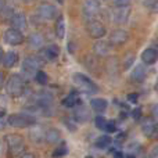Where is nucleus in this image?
<instances>
[{
  "label": "nucleus",
  "mask_w": 158,
  "mask_h": 158,
  "mask_svg": "<svg viewBox=\"0 0 158 158\" xmlns=\"http://www.w3.org/2000/svg\"><path fill=\"white\" fill-rule=\"evenodd\" d=\"M114 10H112V19L117 24H123L128 21L129 14H131V3L129 2H122L118 0L114 2Z\"/></svg>",
  "instance_id": "1"
},
{
  "label": "nucleus",
  "mask_w": 158,
  "mask_h": 158,
  "mask_svg": "<svg viewBox=\"0 0 158 158\" xmlns=\"http://www.w3.org/2000/svg\"><path fill=\"white\" fill-rule=\"evenodd\" d=\"M43 64H44V61L42 57H39V56H29V57H27L24 60V63H22V74L28 79L35 77L36 72L39 71V68H40Z\"/></svg>",
  "instance_id": "2"
},
{
  "label": "nucleus",
  "mask_w": 158,
  "mask_h": 158,
  "mask_svg": "<svg viewBox=\"0 0 158 158\" xmlns=\"http://www.w3.org/2000/svg\"><path fill=\"white\" fill-rule=\"evenodd\" d=\"M7 123L14 128H28L31 125H35L36 119L33 115L27 114V112H17V114H11L7 118Z\"/></svg>",
  "instance_id": "3"
},
{
  "label": "nucleus",
  "mask_w": 158,
  "mask_h": 158,
  "mask_svg": "<svg viewBox=\"0 0 158 158\" xmlns=\"http://www.w3.org/2000/svg\"><path fill=\"white\" fill-rule=\"evenodd\" d=\"M6 90H7V93L11 96V97H19L25 90L24 78H22L21 75H17V74L11 75L7 81V85H6Z\"/></svg>",
  "instance_id": "4"
},
{
  "label": "nucleus",
  "mask_w": 158,
  "mask_h": 158,
  "mask_svg": "<svg viewBox=\"0 0 158 158\" xmlns=\"http://www.w3.org/2000/svg\"><path fill=\"white\" fill-rule=\"evenodd\" d=\"M4 142L7 144L10 154H13V156L21 154L25 150V140L21 135H7L4 137Z\"/></svg>",
  "instance_id": "5"
},
{
  "label": "nucleus",
  "mask_w": 158,
  "mask_h": 158,
  "mask_svg": "<svg viewBox=\"0 0 158 158\" xmlns=\"http://www.w3.org/2000/svg\"><path fill=\"white\" fill-rule=\"evenodd\" d=\"M72 79H74V83L77 85L81 90H83L85 93L97 92V86H96V85L92 82V79L89 77H86V75L81 74V72H77V74H74Z\"/></svg>",
  "instance_id": "6"
},
{
  "label": "nucleus",
  "mask_w": 158,
  "mask_h": 158,
  "mask_svg": "<svg viewBox=\"0 0 158 158\" xmlns=\"http://www.w3.org/2000/svg\"><path fill=\"white\" fill-rule=\"evenodd\" d=\"M100 11V3L94 0H87L83 3V15L87 19V22L94 21V18L98 15Z\"/></svg>",
  "instance_id": "7"
},
{
  "label": "nucleus",
  "mask_w": 158,
  "mask_h": 158,
  "mask_svg": "<svg viewBox=\"0 0 158 158\" xmlns=\"http://www.w3.org/2000/svg\"><path fill=\"white\" fill-rule=\"evenodd\" d=\"M4 42L11 46H18L24 42V35L14 28H8L4 32Z\"/></svg>",
  "instance_id": "8"
},
{
  "label": "nucleus",
  "mask_w": 158,
  "mask_h": 158,
  "mask_svg": "<svg viewBox=\"0 0 158 158\" xmlns=\"http://www.w3.org/2000/svg\"><path fill=\"white\" fill-rule=\"evenodd\" d=\"M87 32L92 38L94 39H100L106 35V27L98 21H90L87 22Z\"/></svg>",
  "instance_id": "9"
},
{
  "label": "nucleus",
  "mask_w": 158,
  "mask_h": 158,
  "mask_svg": "<svg viewBox=\"0 0 158 158\" xmlns=\"http://www.w3.org/2000/svg\"><path fill=\"white\" fill-rule=\"evenodd\" d=\"M38 14L43 19H53L56 17V7L52 4H47V3H43L38 7Z\"/></svg>",
  "instance_id": "10"
},
{
  "label": "nucleus",
  "mask_w": 158,
  "mask_h": 158,
  "mask_svg": "<svg viewBox=\"0 0 158 158\" xmlns=\"http://www.w3.org/2000/svg\"><path fill=\"white\" fill-rule=\"evenodd\" d=\"M128 40V33L126 31L123 29H115L114 32L110 35V43L111 44H115V46H119V44H123L125 42Z\"/></svg>",
  "instance_id": "11"
},
{
  "label": "nucleus",
  "mask_w": 158,
  "mask_h": 158,
  "mask_svg": "<svg viewBox=\"0 0 158 158\" xmlns=\"http://www.w3.org/2000/svg\"><path fill=\"white\" fill-rule=\"evenodd\" d=\"M74 118L78 122L85 123L90 119V111L85 106H78L74 108Z\"/></svg>",
  "instance_id": "12"
},
{
  "label": "nucleus",
  "mask_w": 158,
  "mask_h": 158,
  "mask_svg": "<svg viewBox=\"0 0 158 158\" xmlns=\"http://www.w3.org/2000/svg\"><path fill=\"white\" fill-rule=\"evenodd\" d=\"M147 77V69H146V65H143V64H139V65H136L133 68V71H132L131 74V79L133 82H136V83H140V82H143Z\"/></svg>",
  "instance_id": "13"
},
{
  "label": "nucleus",
  "mask_w": 158,
  "mask_h": 158,
  "mask_svg": "<svg viewBox=\"0 0 158 158\" xmlns=\"http://www.w3.org/2000/svg\"><path fill=\"white\" fill-rule=\"evenodd\" d=\"M11 25H13L14 29L21 31L27 28V17L22 13H17L11 17Z\"/></svg>",
  "instance_id": "14"
},
{
  "label": "nucleus",
  "mask_w": 158,
  "mask_h": 158,
  "mask_svg": "<svg viewBox=\"0 0 158 158\" xmlns=\"http://www.w3.org/2000/svg\"><path fill=\"white\" fill-rule=\"evenodd\" d=\"M28 43H29V47H32V49H40V47H43L44 38L42 33L33 32V33H31L29 38H28Z\"/></svg>",
  "instance_id": "15"
},
{
  "label": "nucleus",
  "mask_w": 158,
  "mask_h": 158,
  "mask_svg": "<svg viewBox=\"0 0 158 158\" xmlns=\"http://www.w3.org/2000/svg\"><path fill=\"white\" fill-rule=\"evenodd\" d=\"M158 58V52L156 49H146L144 52L142 53V60L144 64H148V65H151V64H154L157 61Z\"/></svg>",
  "instance_id": "16"
},
{
  "label": "nucleus",
  "mask_w": 158,
  "mask_h": 158,
  "mask_svg": "<svg viewBox=\"0 0 158 158\" xmlns=\"http://www.w3.org/2000/svg\"><path fill=\"white\" fill-rule=\"evenodd\" d=\"M93 49H94V54L98 56V57H107L110 54V52H111L110 44L106 43V42H97Z\"/></svg>",
  "instance_id": "17"
},
{
  "label": "nucleus",
  "mask_w": 158,
  "mask_h": 158,
  "mask_svg": "<svg viewBox=\"0 0 158 158\" xmlns=\"http://www.w3.org/2000/svg\"><path fill=\"white\" fill-rule=\"evenodd\" d=\"M61 139V133L58 129L56 128H50L47 129V132L44 133V140H46L47 143H50V144H53V143H58Z\"/></svg>",
  "instance_id": "18"
},
{
  "label": "nucleus",
  "mask_w": 158,
  "mask_h": 158,
  "mask_svg": "<svg viewBox=\"0 0 158 158\" xmlns=\"http://www.w3.org/2000/svg\"><path fill=\"white\" fill-rule=\"evenodd\" d=\"M142 131L146 136H153L154 132H156V123H154V121L150 119V118H146L142 122Z\"/></svg>",
  "instance_id": "19"
},
{
  "label": "nucleus",
  "mask_w": 158,
  "mask_h": 158,
  "mask_svg": "<svg viewBox=\"0 0 158 158\" xmlns=\"http://www.w3.org/2000/svg\"><path fill=\"white\" fill-rule=\"evenodd\" d=\"M18 61V54L14 52H8L4 54V58H3V64H4L6 68H13L14 65Z\"/></svg>",
  "instance_id": "20"
},
{
  "label": "nucleus",
  "mask_w": 158,
  "mask_h": 158,
  "mask_svg": "<svg viewBox=\"0 0 158 158\" xmlns=\"http://www.w3.org/2000/svg\"><path fill=\"white\" fill-rule=\"evenodd\" d=\"M58 54H60V50H58V47L56 44H50L43 50V56L47 60H56L58 57Z\"/></svg>",
  "instance_id": "21"
},
{
  "label": "nucleus",
  "mask_w": 158,
  "mask_h": 158,
  "mask_svg": "<svg viewBox=\"0 0 158 158\" xmlns=\"http://www.w3.org/2000/svg\"><path fill=\"white\" fill-rule=\"evenodd\" d=\"M90 106L96 112H104L107 110V101L104 98H93L90 101Z\"/></svg>",
  "instance_id": "22"
},
{
  "label": "nucleus",
  "mask_w": 158,
  "mask_h": 158,
  "mask_svg": "<svg viewBox=\"0 0 158 158\" xmlns=\"http://www.w3.org/2000/svg\"><path fill=\"white\" fill-rule=\"evenodd\" d=\"M56 35L60 39H63L65 35V21L63 17H58L57 22H56Z\"/></svg>",
  "instance_id": "23"
},
{
  "label": "nucleus",
  "mask_w": 158,
  "mask_h": 158,
  "mask_svg": "<svg viewBox=\"0 0 158 158\" xmlns=\"http://www.w3.org/2000/svg\"><path fill=\"white\" fill-rule=\"evenodd\" d=\"M111 137L108 136V135H103V136H100V137H97L96 139V147H98V148H107V147H110V144H111Z\"/></svg>",
  "instance_id": "24"
},
{
  "label": "nucleus",
  "mask_w": 158,
  "mask_h": 158,
  "mask_svg": "<svg viewBox=\"0 0 158 158\" xmlns=\"http://www.w3.org/2000/svg\"><path fill=\"white\" fill-rule=\"evenodd\" d=\"M78 101H79V98H78V94H77V93H71V94H68L65 98H64L63 104H64L65 107H69V108H72V107L75 108V106H77Z\"/></svg>",
  "instance_id": "25"
},
{
  "label": "nucleus",
  "mask_w": 158,
  "mask_h": 158,
  "mask_svg": "<svg viewBox=\"0 0 158 158\" xmlns=\"http://www.w3.org/2000/svg\"><path fill=\"white\" fill-rule=\"evenodd\" d=\"M67 153H68V147H67L65 142H61V144L58 146L54 151H53V157L54 158H61V157L65 156Z\"/></svg>",
  "instance_id": "26"
},
{
  "label": "nucleus",
  "mask_w": 158,
  "mask_h": 158,
  "mask_svg": "<svg viewBox=\"0 0 158 158\" xmlns=\"http://www.w3.org/2000/svg\"><path fill=\"white\" fill-rule=\"evenodd\" d=\"M35 79H36V82H38L39 85H46L47 81H49V78H47V74H46V72H43V71H40V69L36 72Z\"/></svg>",
  "instance_id": "27"
},
{
  "label": "nucleus",
  "mask_w": 158,
  "mask_h": 158,
  "mask_svg": "<svg viewBox=\"0 0 158 158\" xmlns=\"http://www.w3.org/2000/svg\"><path fill=\"white\" fill-rule=\"evenodd\" d=\"M31 136H32V139H33V142H35V143H40L42 140L44 139V135H43V132H42L40 128H39V129H35V131H32Z\"/></svg>",
  "instance_id": "28"
},
{
  "label": "nucleus",
  "mask_w": 158,
  "mask_h": 158,
  "mask_svg": "<svg viewBox=\"0 0 158 158\" xmlns=\"http://www.w3.org/2000/svg\"><path fill=\"white\" fill-rule=\"evenodd\" d=\"M94 123H96V126H97L98 129H103V131H104L106 123H107V119L104 117H96L94 118Z\"/></svg>",
  "instance_id": "29"
},
{
  "label": "nucleus",
  "mask_w": 158,
  "mask_h": 158,
  "mask_svg": "<svg viewBox=\"0 0 158 158\" xmlns=\"http://www.w3.org/2000/svg\"><path fill=\"white\" fill-rule=\"evenodd\" d=\"M115 129H117V126H115V122H114V121H107L104 131L108 132V133H114Z\"/></svg>",
  "instance_id": "30"
},
{
  "label": "nucleus",
  "mask_w": 158,
  "mask_h": 158,
  "mask_svg": "<svg viewBox=\"0 0 158 158\" xmlns=\"http://www.w3.org/2000/svg\"><path fill=\"white\" fill-rule=\"evenodd\" d=\"M133 61H135V56L133 54H129V57H125V61H123V68L128 69L129 67L133 64Z\"/></svg>",
  "instance_id": "31"
},
{
  "label": "nucleus",
  "mask_w": 158,
  "mask_h": 158,
  "mask_svg": "<svg viewBox=\"0 0 158 158\" xmlns=\"http://www.w3.org/2000/svg\"><path fill=\"white\" fill-rule=\"evenodd\" d=\"M144 6L147 8H151V11H156L158 7V3L157 2H144Z\"/></svg>",
  "instance_id": "32"
},
{
  "label": "nucleus",
  "mask_w": 158,
  "mask_h": 158,
  "mask_svg": "<svg viewBox=\"0 0 158 158\" xmlns=\"http://www.w3.org/2000/svg\"><path fill=\"white\" fill-rule=\"evenodd\" d=\"M132 117H133V119L139 121L140 117H142V110H140V108H135L133 112H132Z\"/></svg>",
  "instance_id": "33"
},
{
  "label": "nucleus",
  "mask_w": 158,
  "mask_h": 158,
  "mask_svg": "<svg viewBox=\"0 0 158 158\" xmlns=\"http://www.w3.org/2000/svg\"><path fill=\"white\" fill-rule=\"evenodd\" d=\"M137 97H139L137 93H131V94H128V101H131V103H136Z\"/></svg>",
  "instance_id": "34"
},
{
  "label": "nucleus",
  "mask_w": 158,
  "mask_h": 158,
  "mask_svg": "<svg viewBox=\"0 0 158 158\" xmlns=\"http://www.w3.org/2000/svg\"><path fill=\"white\" fill-rule=\"evenodd\" d=\"M150 158H158V146L150 150Z\"/></svg>",
  "instance_id": "35"
},
{
  "label": "nucleus",
  "mask_w": 158,
  "mask_h": 158,
  "mask_svg": "<svg viewBox=\"0 0 158 158\" xmlns=\"http://www.w3.org/2000/svg\"><path fill=\"white\" fill-rule=\"evenodd\" d=\"M3 85H4V74L0 71V89L3 87Z\"/></svg>",
  "instance_id": "36"
},
{
  "label": "nucleus",
  "mask_w": 158,
  "mask_h": 158,
  "mask_svg": "<svg viewBox=\"0 0 158 158\" xmlns=\"http://www.w3.org/2000/svg\"><path fill=\"white\" fill-rule=\"evenodd\" d=\"M114 158H123V153H122V151H115V153H114Z\"/></svg>",
  "instance_id": "37"
},
{
  "label": "nucleus",
  "mask_w": 158,
  "mask_h": 158,
  "mask_svg": "<svg viewBox=\"0 0 158 158\" xmlns=\"http://www.w3.org/2000/svg\"><path fill=\"white\" fill-rule=\"evenodd\" d=\"M21 158H35V157H33V154H31V153H25Z\"/></svg>",
  "instance_id": "38"
},
{
  "label": "nucleus",
  "mask_w": 158,
  "mask_h": 158,
  "mask_svg": "<svg viewBox=\"0 0 158 158\" xmlns=\"http://www.w3.org/2000/svg\"><path fill=\"white\" fill-rule=\"evenodd\" d=\"M3 58H4V53H3V50L0 49V63L3 61Z\"/></svg>",
  "instance_id": "39"
},
{
  "label": "nucleus",
  "mask_w": 158,
  "mask_h": 158,
  "mask_svg": "<svg viewBox=\"0 0 158 158\" xmlns=\"http://www.w3.org/2000/svg\"><path fill=\"white\" fill-rule=\"evenodd\" d=\"M154 133L157 135V139H158V126H156V132H154Z\"/></svg>",
  "instance_id": "40"
},
{
  "label": "nucleus",
  "mask_w": 158,
  "mask_h": 158,
  "mask_svg": "<svg viewBox=\"0 0 158 158\" xmlns=\"http://www.w3.org/2000/svg\"><path fill=\"white\" fill-rule=\"evenodd\" d=\"M156 90L158 92V79H157V82H156Z\"/></svg>",
  "instance_id": "41"
},
{
  "label": "nucleus",
  "mask_w": 158,
  "mask_h": 158,
  "mask_svg": "<svg viewBox=\"0 0 158 158\" xmlns=\"http://www.w3.org/2000/svg\"><path fill=\"white\" fill-rule=\"evenodd\" d=\"M126 158H136V157H135V156H133V154H131V156H128V157H126Z\"/></svg>",
  "instance_id": "42"
},
{
  "label": "nucleus",
  "mask_w": 158,
  "mask_h": 158,
  "mask_svg": "<svg viewBox=\"0 0 158 158\" xmlns=\"http://www.w3.org/2000/svg\"><path fill=\"white\" fill-rule=\"evenodd\" d=\"M0 153H2V144H0Z\"/></svg>",
  "instance_id": "43"
}]
</instances>
